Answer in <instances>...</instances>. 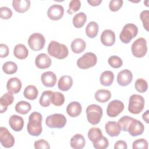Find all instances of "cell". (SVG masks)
I'll use <instances>...</instances> for the list:
<instances>
[{
	"label": "cell",
	"mask_w": 149,
	"mask_h": 149,
	"mask_svg": "<svg viewBox=\"0 0 149 149\" xmlns=\"http://www.w3.org/2000/svg\"><path fill=\"white\" fill-rule=\"evenodd\" d=\"M42 115L38 112H33L29 117L27 130L29 134L33 136H40L42 131Z\"/></svg>",
	"instance_id": "obj_1"
},
{
	"label": "cell",
	"mask_w": 149,
	"mask_h": 149,
	"mask_svg": "<svg viewBox=\"0 0 149 149\" xmlns=\"http://www.w3.org/2000/svg\"><path fill=\"white\" fill-rule=\"evenodd\" d=\"M47 51L50 56L58 59H65L69 54V51L66 45L54 40L49 42Z\"/></svg>",
	"instance_id": "obj_2"
},
{
	"label": "cell",
	"mask_w": 149,
	"mask_h": 149,
	"mask_svg": "<svg viewBox=\"0 0 149 149\" xmlns=\"http://www.w3.org/2000/svg\"><path fill=\"white\" fill-rule=\"evenodd\" d=\"M87 119L88 122L93 125L100 123L103 114L102 108L97 104H91L86 108Z\"/></svg>",
	"instance_id": "obj_3"
},
{
	"label": "cell",
	"mask_w": 149,
	"mask_h": 149,
	"mask_svg": "<svg viewBox=\"0 0 149 149\" xmlns=\"http://www.w3.org/2000/svg\"><path fill=\"white\" fill-rule=\"evenodd\" d=\"M145 101L143 96L139 94H133L129 101L128 110L133 114H139L144 109Z\"/></svg>",
	"instance_id": "obj_4"
},
{
	"label": "cell",
	"mask_w": 149,
	"mask_h": 149,
	"mask_svg": "<svg viewBox=\"0 0 149 149\" xmlns=\"http://www.w3.org/2000/svg\"><path fill=\"white\" fill-rule=\"evenodd\" d=\"M138 33V28L133 23L125 24L119 35L120 41L124 44H128L134 38Z\"/></svg>",
	"instance_id": "obj_5"
},
{
	"label": "cell",
	"mask_w": 149,
	"mask_h": 149,
	"mask_svg": "<svg viewBox=\"0 0 149 149\" xmlns=\"http://www.w3.org/2000/svg\"><path fill=\"white\" fill-rule=\"evenodd\" d=\"M97 62V58L95 54L89 52L85 53L77 61V66L81 69H87L93 67Z\"/></svg>",
	"instance_id": "obj_6"
},
{
	"label": "cell",
	"mask_w": 149,
	"mask_h": 149,
	"mask_svg": "<svg viewBox=\"0 0 149 149\" xmlns=\"http://www.w3.org/2000/svg\"><path fill=\"white\" fill-rule=\"evenodd\" d=\"M66 118L61 113H54L47 117L45 123L50 128H63L66 124Z\"/></svg>",
	"instance_id": "obj_7"
},
{
	"label": "cell",
	"mask_w": 149,
	"mask_h": 149,
	"mask_svg": "<svg viewBox=\"0 0 149 149\" xmlns=\"http://www.w3.org/2000/svg\"><path fill=\"white\" fill-rule=\"evenodd\" d=\"M131 49L133 55L135 57H144L147 52L146 40L143 37L137 38L133 42Z\"/></svg>",
	"instance_id": "obj_8"
},
{
	"label": "cell",
	"mask_w": 149,
	"mask_h": 149,
	"mask_svg": "<svg viewBox=\"0 0 149 149\" xmlns=\"http://www.w3.org/2000/svg\"><path fill=\"white\" fill-rule=\"evenodd\" d=\"M45 39L44 36L38 33H35L30 35L28 39V44L30 48L35 51L42 49L45 45Z\"/></svg>",
	"instance_id": "obj_9"
},
{
	"label": "cell",
	"mask_w": 149,
	"mask_h": 149,
	"mask_svg": "<svg viewBox=\"0 0 149 149\" xmlns=\"http://www.w3.org/2000/svg\"><path fill=\"white\" fill-rule=\"evenodd\" d=\"M124 109V104L120 100H114L111 101L107 107V113L111 118L118 116Z\"/></svg>",
	"instance_id": "obj_10"
},
{
	"label": "cell",
	"mask_w": 149,
	"mask_h": 149,
	"mask_svg": "<svg viewBox=\"0 0 149 149\" xmlns=\"http://www.w3.org/2000/svg\"><path fill=\"white\" fill-rule=\"evenodd\" d=\"M0 142L5 148H10L15 144L14 137L6 127H0Z\"/></svg>",
	"instance_id": "obj_11"
},
{
	"label": "cell",
	"mask_w": 149,
	"mask_h": 149,
	"mask_svg": "<svg viewBox=\"0 0 149 149\" xmlns=\"http://www.w3.org/2000/svg\"><path fill=\"white\" fill-rule=\"evenodd\" d=\"M144 130V126L140 120L133 119L127 127V132L133 137L138 136L143 133Z\"/></svg>",
	"instance_id": "obj_12"
},
{
	"label": "cell",
	"mask_w": 149,
	"mask_h": 149,
	"mask_svg": "<svg viewBox=\"0 0 149 149\" xmlns=\"http://www.w3.org/2000/svg\"><path fill=\"white\" fill-rule=\"evenodd\" d=\"M64 13L63 7L58 4H54L51 5L48 9V17L52 20H58L61 19Z\"/></svg>",
	"instance_id": "obj_13"
},
{
	"label": "cell",
	"mask_w": 149,
	"mask_h": 149,
	"mask_svg": "<svg viewBox=\"0 0 149 149\" xmlns=\"http://www.w3.org/2000/svg\"><path fill=\"white\" fill-rule=\"evenodd\" d=\"M133 80V74L129 69H123L120 71L117 76V82L121 86L129 85Z\"/></svg>",
	"instance_id": "obj_14"
},
{
	"label": "cell",
	"mask_w": 149,
	"mask_h": 149,
	"mask_svg": "<svg viewBox=\"0 0 149 149\" xmlns=\"http://www.w3.org/2000/svg\"><path fill=\"white\" fill-rule=\"evenodd\" d=\"M52 61L49 56L46 54L42 53L38 54L35 59V64L36 66L41 69H47L51 65Z\"/></svg>",
	"instance_id": "obj_15"
},
{
	"label": "cell",
	"mask_w": 149,
	"mask_h": 149,
	"mask_svg": "<svg viewBox=\"0 0 149 149\" xmlns=\"http://www.w3.org/2000/svg\"><path fill=\"white\" fill-rule=\"evenodd\" d=\"M101 43L107 47L113 45L115 42V33L109 29L105 30L101 33Z\"/></svg>",
	"instance_id": "obj_16"
},
{
	"label": "cell",
	"mask_w": 149,
	"mask_h": 149,
	"mask_svg": "<svg viewBox=\"0 0 149 149\" xmlns=\"http://www.w3.org/2000/svg\"><path fill=\"white\" fill-rule=\"evenodd\" d=\"M56 74L51 71L44 72L41 76V80L42 84L47 87H52L56 83Z\"/></svg>",
	"instance_id": "obj_17"
},
{
	"label": "cell",
	"mask_w": 149,
	"mask_h": 149,
	"mask_svg": "<svg viewBox=\"0 0 149 149\" xmlns=\"http://www.w3.org/2000/svg\"><path fill=\"white\" fill-rule=\"evenodd\" d=\"M106 133L111 137L118 136L122 130L118 122L114 121H109L105 125Z\"/></svg>",
	"instance_id": "obj_18"
},
{
	"label": "cell",
	"mask_w": 149,
	"mask_h": 149,
	"mask_svg": "<svg viewBox=\"0 0 149 149\" xmlns=\"http://www.w3.org/2000/svg\"><path fill=\"white\" fill-rule=\"evenodd\" d=\"M22 88V82L17 77H12L8 80L6 83L7 90L12 93H18Z\"/></svg>",
	"instance_id": "obj_19"
},
{
	"label": "cell",
	"mask_w": 149,
	"mask_h": 149,
	"mask_svg": "<svg viewBox=\"0 0 149 149\" xmlns=\"http://www.w3.org/2000/svg\"><path fill=\"white\" fill-rule=\"evenodd\" d=\"M9 124L10 127L15 132L22 130L24 126L23 119L17 115H12L9 120Z\"/></svg>",
	"instance_id": "obj_20"
},
{
	"label": "cell",
	"mask_w": 149,
	"mask_h": 149,
	"mask_svg": "<svg viewBox=\"0 0 149 149\" xmlns=\"http://www.w3.org/2000/svg\"><path fill=\"white\" fill-rule=\"evenodd\" d=\"M14 100L13 94L10 92L5 93L0 98V112L3 113L7 110L8 106L11 105Z\"/></svg>",
	"instance_id": "obj_21"
},
{
	"label": "cell",
	"mask_w": 149,
	"mask_h": 149,
	"mask_svg": "<svg viewBox=\"0 0 149 149\" xmlns=\"http://www.w3.org/2000/svg\"><path fill=\"white\" fill-rule=\"evenodd\" d=\"M82 108L81 104L77 101L70 102L66 107V112L68 115L74 118L78 116L81 112Z\"/></svg>",
	"instance_id": "obj_22"
},
{
	"label": "cell",
	"mask_w": 149,
	"mask_h": 149,
	"mask_svg": "<svg viewBox=\"0 0 149 149\" xmlns=\"http://www.w3.org/2000/svg\"><path fill=\"white\" fill-rule=\"evenodd\" d=\"M12 6L17 12L24 13L29 10L30 6V1L29 0H13Z\"/></svg>",
	"instance_id": "obj_23"
},
{
	"label": "cell",
	"mask_w": 149,
	"mask_h": 149,
	"mask_svg": "<svg viewBox=\"0 0 149 149\" xmlns=\"http://www.w3.org/2000/svg\"><path fill=\"white\" fill-rule=\"evenodd\" d=\"M73 85V79L69 75H64L60 77L58 83V88L63 91H68Z\"/></svg>",
	"instance_id": "obj_24"
},
{
	"label": "cell",
	"mask_w": 149,
	"mask_h": 149,
	"mask_svg": "<svg viewBox=\"0 0 149 149\" xmlns=\"http://www.w3.org/2000/svg\"><path fill=\"white\" fill-rule=\"evenodd\" d=\"M85 144V139L81 134H76L70 139V146L74 149H81Z\"/></svg>",
	"instance_id": "obj_25"
},
{
	"label": "cell",
	"mask_w": 149,
	"mask_h": 149,
	"mask_svg": "<svg viewBox=\"0 0 149 149\" xmlns=\"http://www.w3.org/2000/svg\"><path fill=\"white\" fill-rule=\"evenodd\" d=\"M14 56L19 59H24L29 55V51L26 47L22 44H17L13 49Z\"/></svg>",
	"instance_id": "obj_26"
},
{
	"label": "cell",
	"mask_w": 149,
	"mask_h": 149,
	"mask_svg": "<svg viewBox=\"0 0 149 149\" xmlns=\"http://www.w3.org/2000/svg\"><path fill=\"white\" fill-rule=\"evenodd\" d=\"M72 51L75 54L81 53L86 49V42L81 38H77L73 40L70 45Z\"/></svg>",
	"instance_id": "obj_27"
},
{
	"label": "cell",
	"mask_w": 149,
	"mask_h": 149,
	"mask_svg": "<svg viewBox=\"0 0 149 149\" xmlns=\"http://www.w3.org/2000/svg\"><path fill=\"white\" fill-rule=\"evenodd\" d=\"M114 80L113 73L110 70H105L101 74L100 80L102 86H111Z\"/></svg>",
	"instance_id": "obj_28"
},
{
	"label": "cell",
	"mask_w": 149,
	"mask_h": 149,
	"mask_svg": "<svg viewBox=\"0 0 149 149\" xmlns=\"http://www.w3.org/2000/svg\"><path fill=\"white\" fill-rule=\"evenodd\" d=\"M111 97V93L108 90L100 89L95 93V100L101 103H104L109 100Z\"/></svg>",
	"instance_id": "obj_29"
},
{
	"label": "cell",
	"mask_w": 149,
	"mask_h": 149,
	"mask_svg": "<svg viewBox=\"0 0 149 149\" xmlns=\"http://www.w3.org/2000/svg\"><path fill=\"white\" fill-rule=\"evenodd\" d=\"M23 95L26 98L34 100L37 98L38 95V91L35 86L29 85L24 88Z\"/></svg>",
	"instance_id": "obj_30"
},
{
	"label": "cell",
	"mask_w": 149,
	"mask_h": 149,
	"mask_svg": "<svg viewBox=\"0 0 149 149\" xmlns=\"http://www.w3.org/2000/svg\"><path fill=\"white\" fill-rule=\"evenodd\" d=\"M87 21V16L84 12H79L76 14L73 18V24L77 29L82 27Z\"/></svg>",
	"instance_id": "obj_31"
},
{
	"label": "cell",
	"mask_w": 149,
	"mask_h": 149,
	"mask_svg": "<svg viewBox=\"0 0 149 149\" xmlns=\"http://www.w3.org/2000/svg\"><path fill=\"white\" fill-rule=\"evenodd\" d=\"M98 32V24L95 22H90L86 27V35L90 38H95Z\"/></svg>",
	"instance_id": "obj_32"
},
{
	"label": "cell",
	"mask_w": 149,
	"mask_h": 149,
	"mask_svg": "<svg viewBox=\"0 0 149 149\" xmlns=\"http://www.w3.org/2000/svg\"><path fill=\"white\" fill-rule=\"evenodd\" d=\"M31 109V104L26 101H21L15 105V111L22 115L27 114Z\"/></svg>",
	"instance_id": "obj_33"
},
{
	"label": "cell",
	"mask_w": 149,
	"mask_h": 149,
	"mask_svg": "<svg viewBox=\"0 0 149 149\" xmlns=\"http://www.w3.org/2000/svg\"><path fill=\"white\" fill-rule=\"evenodd\" d=\"M52 94H53V91H50V90L44 91L42 93L40 98L39 103L40 105L43 107H49L51 104V99Z\"/></svg>",
	"instance_id": "obj_34"
},
{
	"label": "cell",
	"mask_w": 149,
	"mask_h": 149,
	"mask_svg": "<svg viewBox=\"0 0 149 149\" xmlns=\"http://www.w3.org/2000/svg\"><path fill=\"white\" fill-rule=\"evenodd\" d=\"M3 72L8 74H14L17 70V66L16 63L12 61H8L3 63L2 66Z\"/></svg>",
	"instance_id": "obj_35"
},
{
	"label": "cell",
	"mask_w": 149,
	"mask_h": 149,
	"mask_svg": "<svg viewBox=\"0 0 149 149\" xmlns=\"http://www.w3.org/2000/svg\"><path fill=\"white\" fill-rule=\"evenodd\" d=\"M65 102V97L61 93L56 91L53 92L51 97V102L55 106H61Z\"/></svg>",
	"instance_id": "obj_36"
},
{
	"label": "cell",
	"mask_w": 149,
	"mask_h": 149,
	"mask_svg": "<svg viewBox=\"0 0 149 149\" xmlns=\"http://www.w3.org/2000/svg\"><path fill=\"white\" fill-rule=\"evenodd\" d=\"M88 138L91 142H94L101 138L103 134L100 128L91 127L87 133Z\"/></svg>",
	"instance_id": "obj_37"
},
{
	"label": "cell",
	"mask_w": 149,
	"mask_h": 149,
	"mask_svg": "<svg viewBox=\"0 0 149 149\" xmlns=\"http://www.w3.org/2000/svg\"><path fill=\"white\" fill-rule=\"evenodd\" d=\"M134 87L138 92L144 93L148 89V83L144 79L139 78L136 80L134 84Z\"/></svg>",
	"instance_id": "obj_38"
},
{
	"label": "cell",
	"mask_w": 149,
	"mask_h": 149,
	"mask_svg": "<svg viewBox=\"0 0 149 149\" xmlns=\"http://www.w3.org/2000/svg\"><path fill=\"white\" fill-rule=\"evenodd\" d=\"M92 143L93 147L96 149H105L107 148L109 146L108 140L104 136Z\"/></svg>",
	"instance_id": "obj_39"
},
{
	"label": "cell",
	"mask_w": 149,
	"mask_h": 149,
	"mask_svg": "<svg viewBox=\"0 0 149 149\" xmlns=\"http://www.w3.org/2000/svg\"><path fill=\"white\" fill-rule=\"evenodd\" d=\"M108 62L109 65L113 68H119L123 65L122 59L116 55L111 56L108 58Z\"/></svg>",
	"instance_id": "obj_40"
},
{
	"label": "cell",
	"mask_w": 149,
	"mask_h": 149,
	"mask_svg": "<svg viewBox=\"0 0 149 149\" xmlns=\"http://www.w3.org/2000/svg\"><path fill=\"white\" fill-rule=\"evenodd\" d=\"M81 7V2L79 0H72L69 5V9L67 10L68 13L73 14L77 12Z\"/></svg>",
	"instance_id": "obj_41"
},
{
	"label": "cell",
	"mask_w": 149,
	"mask_h": 149,
	"mask_svg": "<svg viewBox=\"0 0 149 149\" xmlns=\"http://www.w3.org/2000/svg\"><path fill=\"white\" fill-rule=\"evenodd\" d=\"M133 118L129 116H123L118 120V123L121 127V129L124 132H127V127L130 121Z\"/></svg>",
	"instance_id": "obj_42"
},
{
	"label": "cell",
	"mask_w": 149,
	"mask_h": 149,
	"mask_svg": "<svg viewBox=\"0 0 149 149\" xmlns=\"http://www.w3.org/2000/svg\"><path fill=\"white\" fill-rule=\"evenodd\" d=\"M148 147L147 141L144 139H139L133 141L132 144V148L133 149L137 148H142V149H147Z\"/></svg>",
	"instance_id": "obj_43"
},
{
	"label": "cell",
	"mask_w": 149,
	"mask_h": 149,
	"mask_svg": "<svg viewBox=\"0 0 149 149\" xmlns=\"http://www.w3.org/2000/svg\"><path fill=\"white\" fill-rule=\"evenodd\" d=\"M140 17L141 20L143 22V25L144 28L148 31V28H149V11L148 10H143L141 12L140 15Z\"/></svg>",
	"instance_id": "obj_44"
},
{
	"label": "cell",
	"mask_w": 149,
	"mask_h": 149,
	"mask_svg": "<svg viewBox=\"0 0 149 149\" xmlns=\"http://www.w3.org/2000/svg\"><path fill=\"white\" fill-rule=\"evenodd\" d=\"M122 0H111L109 3V8L112 12H116L122 6Z\"/></svg>",
	"instance_id": "obj_45"
},
{
	"label": "cell",
	"mask_w": 149,
	"mask_h": 149,
	"mask_svg": "<svg viewBox=\"0 0 149 149\" xmlns=\"http://www.w3.org/2000/svg\"><path fill=\"white\" fill-rule=\"evenodd\" d=\"M0 16L2 19H9L12 16V11L6 6H2L0 8Z\"/></svg>",
	"instance_id": "obj_46"
},
{
	"label": "cell",
	"mask_w": 149,
	"mask_h": 149,
	"mask_svg": "<svg viewBox=\"0 0 149 149\" xmlns=\"http://www.w3.org/2000/svg\"><path fill=\"white\" fill-rule=\"evenodd\" d=\"M34 148L36 149H49L50 146L48 141L44 139H40L34 142Z\"/></svg>",
	"instance_id": "obj_47"
},
{
	"label": "cell",
	"mask_w": 149,
	"mask_h": 149,
	"mask_svg": "<svg viewBox=\"0 0 149 149\" xmlns=\"http://www.w3.org/2000/svg\"><path fill=\"white\" fill-rule=\"evenodd\" d=\"M9 48L4 44H0V57L5 58L9 54Z\"/></svg>",
	"instance_id": "obj_48"
},
{
	"label": "cell",
	"mask_w": 149,
	"mask_h": 149,
	"mask_svg": "<svg viewBox=\"0 0 149 149\" xmlns=\"http://www.w3.org/2000/svg\"><path fill=\"white\" fill-rule=\"evenodd\" d=\"M127 148V143L123 140H118L115 143V145H114L115 149H118V148L126 149Z\"/></svg>",
	"instance_id": "obj_49"
},
{
	"label": "cell",
	"mask_w": 149,
	"mask_h": 149,
	"mask_svg": "<svg viewBox=\"0 0 149 149\" xmlns=\"http://www.w3.org/2000/svg\"><path fill=\"white\" fill-rule=\"evenodd\" d=\"M87 2L93 6H96L100 5V3L102 2L101 0H88Z\"/></svg>",
	"instance_id": "obj_50"
},
{
	"label": "cell",
	"mask_w": 149,
	"mask_h": 149,
	"mask_svg": "<svg viewBox=\"0 0 149 149\" xmlns=\"http://www.w3.org/2000/svg\"><path fill=\"white\" fill-rule=\"evenodd\" d=\"M149 113V111L148 110H147L142 115V118H143V119L147 123H149V118H148V115Z\"/></svg>",
	"instance_id": "obj_51"
}]
</instances>
